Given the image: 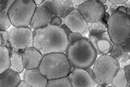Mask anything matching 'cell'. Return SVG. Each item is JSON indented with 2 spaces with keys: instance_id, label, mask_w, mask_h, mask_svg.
I'll return each instance as SVG.
<instances>
[{
  "instance_id": "obj_1",
  "label": "cell",
  "mask_w": 130,
  "mask_h": 87,
  "mask_svg": "<svg viewBox=\"0 0 130 87\" xmlns=\"http://www.w3.org/2000/svg\"><path fill=\"white\" fill-rule=\"evenodd\" d=\"M33 46L43 56L47 54L64 53L70 43L67 34L60 26H47L34 30Z\"/></svg>"
},
{
  "instance_id": "obj_2",
  "label": "cell",
  "mask_w": 130,
  "mask_h": 87,
  "mask_svg": "<svg viewBox=\"0 0 130 87\" xmlns=\"http://www.w3.org/2000/svg\"><path fill=\"white\" fill-rule=\"evenodd\" d=\"M64 53L72 67L86 69L92 67L97 59L98 54L92 44L86 38L69 44Z\"/></svg>"
},
{
  "instance_id": "obj_3",
  "label": "cell",
  "mask_w": 130,
  "mask_h": 87,
  "mask_svg": "<svg viewBox=\"0 0 130 87\" xmlns=\"http://www.w3.org/2000/svg\"><path fill=\"white\" fill-rule=\"evenodd\" d=\"M72 66L64 53L55 52L43 56L39 67L40 71L48 80L66 77Z\"/></svg>"
},
{
  "instance_id": "obj_4",
  "label": "cell",
  "mask_w": 130,
  "mask_h": 87,
  "mask_svg": "<svg viewBox=\"0 0 130 87\" xmlns=\"http://www.w3.org/2000/svg\"><path fill=\"white\" fill-rule=\"evenodd\" d=\"M107 32L113 44H123L130 38L129 16L120 11L114 12L107 21Z\"/></svg>"
},
{
  "instance_id": "obj_5",
  "label": "cell",
  "mask_w": 130,
  "mask_h": 87,
  "mask_svg": "<svg viewBox=\"0 0 130 87\" xmlns=\"http://www.w3.org/2000/svg\"><path fill=\"white\" fill-rule=\"evenodd\" d=\"M93 80L96 84L105 86L111 84L120 64L110 55H101L93 64Z\"/></svg>"
},
{
  "instance_id": "obj_6",
  "label": "cell",
  "mask_w": 130,
  "mask_h": 87,
  "mask_svg": "<svg viewBox=\"0 0 130 87\" xmlns=\"http://www.w3.org/2000/svg\"><path fill=\"white\" fill-rule=\"evenodd\" d=\"M37 6L32 0H15L7 13L14 27L29 26Z\"/></svg>"
},
{
  "instance_id": "obj_7",
  "label": "cell",
  "mask_w": 130,
  "mask_h": 87,
  "mask_svg": "<svg viewBox=\"0 0 130 87\" xmlns=\"http://www.w3.org/2000/svg\"><path fill=\"white\" fill-rule=\"evenodd\" d=\"M9 40L14 50L22 53L33 46V34L31 29L28 26L13 28L9 32Z\"/></svg>"
},
{
  "instance_id": "obj_8",
  "label": "cell",
  "mask_w": 130,
  "mask_h": 87,
  "mask_svg": "<svg viewBox=\"0 0 130 87\" xmlns=\"http://www.w3.org/2000/svg\"><path fill=\"white\" fill-rule=\"evenodd\" d=\"M87 23H92L103 19L106 12L104 5L97 0H89L77 8Z\"/></svg>"
},
{
  "instance_id": "obj_9",
  "label": "cell",
  "mask_w": 130,
  "mask_h": 87,
  "mask_svg": "<svg viewBox=\"0 0 130 87\" xmlns=\"http://www.w3.org/2000/svg\"><path fill=\"white\" fill-rule=\"evenodd\" d=\"M77 8L74 7L70 13L64 18H62V24H64L71 32H78L82 35H86L88 33V23L80 13Z\"/></svg>"
},
{
  "instance_id": "obj_10",
  "label": "cell",
  "mask_w": 130,
  "mask_h": 87,
  "mask_svg": "<svg viewBox=\"0 0 130 87\" xmlns=\"http://www.w3.org/2000/svg\"><path fill=\"white\" fill-rule=\"evenodd\" d=\"M54 15L48 8L43 6H37L29 25L31 30H35L50 24Z\"/></svg>"
},
{
  "instance_id": "obj_11",
  "label": "cell",
  "mask_w": 130,
  "mask_h": 87,
  "mask_svg": "<svg viewBox=\"0 0 130 87\" xmlns=\"http://www.w3.org/2000/svg\"><path fill=\"white\" fill-rule=\"evenodd\" d=\"M88 39L100 56L109 54L113 45L107 31L89 36Z\"/></svg>"
},
{
  "instance_id": "obj_12",
  "label": "cell",
  "mask_w": 130,
  "mask_h": 87,
  "mask_svg": "<svg viewBox=\"0 0 130 87\" xmlns=\"http://www.w3.org/2000/svg\"><path fill=\"white\" fill-rule=\"evenodd\" d=\"M72 87H93L96 84L90 74L85 69H76L70 72L67 76Z\"/></svg>"
},
{
  "instance_id": "obj_13",
  "label": "cell",
  "mask_w": 130,
  "mask_h": 87,
  "mask_svg": "<svg viewBox=\"0 0 130 87\" xmlns=\"http://www.w3.org/2000/svg\"><path fill=\"white\" fill-rule=\"evenodd\" d=\"M22 57L24 69L28 70L39 68L43 55L37 49L32 46L22 52Z\"/></svg>"
},
{
  "instance_id": "obj_14",
  "label": "cell",
  "mask_w": 130,
  "mask_h": 87,
  "mask_svg": "<svg viewBox=\"0 0 130 87\" xmlns=\"http://www.w3.org/2000/svg\"><path fill=\"white\" fill-rule=\"evenodd\" d=\"M50 7L54 15L64 18L73 10L74 6L71 0H52Z\"/></svg>"
},
{
  "instance_id": "obj_15",
  "label": "cell",
  "mask_w": 130,
  "mask_h": 87,
  "mask_svg": "<svg viewBox=\"0 0 130 87\" xmlns=\"http://www.w3.org/2000/svg\"><path fill=\"white\" fill-rule=\"evenodd\" d=\"M23 80L32 87H46L48 80L40 71L39 68L26 70Z\"/></svg>"
},
{
  "instance_id": "obj_16",
  "label": "cell",
  "mask_w": 130,
  "mask_h": 87,
  "mask_svg": "<svg viewBox=\"0 0 130 87\" xmlns=\"http://www.w3.org/2000/svg\"><path fill=\"white\" fill-rule=\"evenodd\" d=\"M20 81V74L10 68L0 73V87H16Z\"/></svg>"
},
{
  "instance_id": "obj_17",
  "label": "cell",
  "mask_w": 130,
  "mask_h": 87,
  "mask_svg": "<svg viewBox=\"0 0 130 87\" xmlns=\"http://www.w3.org/2000/svg\"><path fill=\"white\" fill-rule=\"evenodd\" d=\"M109 54L119 63H126L129 59V53L121 44H113Z\"/></svg>"
},
{
  "instance_id": "obj_18",
  "label": "cell",
  "mask_w": 130,
  "mask_h": 87,
  "mask_svg": "<svg viewBox=\"0 0 130 87\" xmlns=\"http://www.w3.org/2000/svg\"><path fill=\"white\" fill-rule=\"evenodd\" d=\"M8 49L9 51L10 60V69L19 73L21 72L24 69L22 63V53L14 50L12 47Z\"/></svg>"
},
{
  "instance_id": "obj_19",
  "label": "cell",
  "mask_w": 130,
  "mask_h": 87,
  "mask_svg": "<svg viewBox=\"0 0 130 87\" xmlns=\"http://www.w3.org/2000/svg\"><path fill=\"white\" fill-rule=\"evenodd\" d=\"M88 23L89 24V26H88L89 36L102 33L107 31V22L103 19L92 23Z\"/></svg>"
},
{
  "instance_id": "obj_20",
  "label": "cell",
  "mask_w": 130,
  "mask_h": 87,
  "mask_svg": "<svg viewBox=\"0 0 130 87\" xmlns=\"http://www.w3.org/2000/svg\"><path fill=\"white\" fill-rule=\"evenodd\" d=\"M113 86L115 87H125L127 86V81L126 76L124 67H119L117 70L115 75L111 83Z\"/></svg>"
},
{
  "instance_id": "obj_21",
  "label": "cell",
  "mask_w": 130,
  "mask_h": 87,
  "mask_svg": "<svg viewBox=\"0 0 130 87\" xmlns=\"http://www.w3.org/2000/svg\"><path fill=\"white\" fill-rule=\"evenodd\" d=\"M10 66V56L7 47L0 46V73L9 69Z\"/></svg>"
},
{
  "instance_id": "obj_22",
  "label": "cell",
  "mask_w": 130,
  "mask_h": 87,
  "mask_svg": "<svg viewBox=\"0 0 130 87\" xmlns=\"http://www.w3.org/2000/svg\"><path fill=\"white\" fill-rule=\"evenodd\" d=\"M47 87L51 86H67L72 87L71 82L67 76L48 80L46 85Z\"/></svg>"
},
{
  "instance_id": "obj_23",
  "label": "cell",
  "mask_w": 130,
  "mask_h": 87,
  "mask_svg": "<svg viewBox=\"0 0 130 87\" xmlns=\"http://www.w3.org/2000/svg\"><path fill=\"white\" fill-rule=\"evenodd\" d=\"M11 26L7 12L0 11V31H5Z\"/></svg>"
},
{
  "instance_id": "obj_24",
  "label": "cell",
  "mask_w": 130,
  "mask_h": 87,
  "mask_svg": "<svg viewBox=\"0 0 130 87\" xmlns=\"http://www.w3.org/2000/svg\"><path fill=\"white\" fill-rule=\"evenodd\" d=\"M15 0H0V11L7 12Z\"/></svg>"
},
{
  "instance_id": "obj_25",
  "label": "cell",
  "mask_w": 130,
  "mask_h": 87,
  "mask_svg": "<svg viewBox=\"0 0 130 87\" xmlns=\"http://www.w3.org/2000/svg\"><path fill=\"white\" fill-rule=\"evenodd\" d=\"M10 31H8V29L5 31H0V33H1L3 40V46L7 47L8 48L11 47V44L9 40V34Z\"/></svg>"
},
{
  "instance_id": "obj_26",
  "label": "cell",
  "mask_w": 130,
  "mask_h": 87,
  "mask_svg": "<svg viewBox=\"0 0 130 87\" xmlns=\"http://www.w3.org/2000/svg\"><path fill=\"white\" fill-rule=\"evenodd\" d=\"M81 38H83V35L79 33L71 32L70 34L67 35V39L68 42L71 43L78 41Z\"/></svg>"
},
{
  "instance_id": "obj_27",
  "label": "cell",
  "mask_w": 130,
  "mask_h": 87,
  "mask_svg": "<svg viewBox=\"0 0 130 87\" xmlns=\"http://www.w3.org/2000/svg\"><path fill=\"white\" fill-rule=\"evenodd\" d=\"M62 23V19L60 17L57 16H54L52 18L50 24L51 25L53 26H60L61 24Z\"/></svg>"
},
{
  "instance_id": "obj_28",
  "label": "cell",
  "mask_w": 130,
  "mask_h": 87,
  "mask_svg": "<svg viewBox=\"0 0 130 87\" xmlns=\"http://www.w3.org/2000/svg\"><path fill=\"white\" fill-rule=\"evenodd\" d=\"M124 70L127 81V86H130V65L129 64L125 66Z\"/></svg>"
},
{
  "instance_id": "obj_29",
  "label": "cell",
  "mask_w": 130,
  "mask_h": 87,
  "mask_svg": "<svg viewBox=\"0 0 130 87\" xmlns=\"http://www.w3.org/2000/svg\"><path fill=\"white\" fill-rule=\"evenodd\" d=\"M71 1L74 7H78L82 3L85 2H87L88 1H89V0H71Z\"/></svg>"
},
{
  "instance_id": "obj_30",
  "label": "cell",
  "mask_w": 130,
  "mask_h": 87,
  "mask_svg": "<svg viewBox=\"0 0 130 87\" xmlns=\"http://www.w3.org/2000/svg\"><path fill=\"white\" fill-rule=\"evenodd\" d=\"M129 40H130V38L128 39L126 41L124 42L123 44H122L121 45H123V46L125 48V49H126V51L129 53V48H130V42H129Z\"/></svg>"
},
{
  "instance_id": "obj_31",
  "label": "cell",
  "mask_w": 130,
  "mask_h": 87,
  "mask_svg": "<svg viewBox=\"0 0 130 87\" xmlns=\"http://www.w3.org/2000/svg\"><path fill=\"white\" fill-rule=\"evenodd\" d=\"M112 4H121V3H124L128 0H107Z\"/></svg>"
},
{
  "instance_id": "obj_32",
  "label": "cell",
  "mask_w": 130,
  "mask_h": 87,
  "mask_svg": "<svg viewBox=\"0 0 130 87\" xmlns=\"http://www.w3.org/2000/svg\"><path fill=\"white\" fill-rule=\"evenodd\" d=\"M17 87H30V86L24 80H21L17 85Z\"/></svg>"
},
{
  "instance_id": "obj_33",
  "label": "cell",
  "mask_w": 130,
  "mask_h": 87,
  "mask_svg": "<svg viewBox=\"0 0 130 87\" xmlns=\"http://www.w3.org/2000/svg\"><path fill=\"white\" fill-rule=\"evenodd\" d=\"M52 0H45L42 4H41V6H45L46 7H47L49 9L51 10V7H50V4Z\"/></svg>"
},
{
  "instance_id": "obj_34",
  "label": "cell",
  "mask_w": 130,
  "mask_h": 87,
  "mask_svg": "<svg viewBox=\"0 0 130 87\" xmlns=\"http://www.w3.org/2000/svg\"><path fill=\"white\" fill-rule=\"evenodd\" d=\"M60 26L63 29V30H64V31L65 32H66V33L67 34V35L71 32V31H70V29H69L66 25H65L64 24H61V25H60Z\"/></svg>"
},
{
  "instance_id": "obj_35",
  "label": "cell",
  "mask_w": 130,
  "mask_h": 87,
  "mask_svg": "<svg viewBox=\"0 0 130 87\" xmlns=\"http://www.w3.org/2000/svg\"><path fill=\"white\" fill-rule=\"evenodd\" d=\"M32 1L34 2L36 6H39L41 5V4L45 1V0H32Z\"/></svg>"
},
{
  "instance_id": "obj_36",
  "label": "cell",
  "mask_w": 130,
  "mask_h": 87,
  "mask_svg": "<svg viewBox=\"0 0 130 87\" xmlns=\"http://www.w3.org/2000/svg\"><path fill=\"white\" fill-rule=\"evenodd\" d=\"M86 70V71L89 73V74H90L91 76L92 77V78L93 79V69H91V67H89V68H88L87 69H85Z\"/></svg>"
},
{
  "instance_id": "obj_37",
  "label": "cell",
  "mask_w": 130,
  "mask_h": 87,
  "mask_svg": "<svg viewBox=\"0 0 130 87\" xmlns=\"http://www.w3.org/2000/svg\"><path fill=\"white\" fill-rule=\"evenodd\" d=\"M109 14H108V13H107V12L106 11L103 19H104L107 22V21H108V20L109 19Z\"/></svg>"
},
{
  "instance_id": "obj_38",
  "label": "cell",
  "mask_w": 130,
  "mask_h": 87,
  "mask_svg": "<svg viewBox=\"0 0 130 87\" xmlns=\"http://www.w3.org/2000/svg\"><path fill=\"white\" fill-rule=\"evenodd\" d=\"M3 40L2 36L1 34V33H0V46H3Z\"/></svg>"
},
{
  "instance_id": "obj_39",
  "label": "cell",
  "mask_w": 130,
  "mask_h": 87,
  "mask_svg": "<svg viewBox=\"0 0 130 87\" xmlns=\"http://www.w3.org/2000/svg\"><path fill=\"white\" fill-rule=\"evenodd\" d=\"M97 1H99L101 4H103V5H105V4L107 2V0H97Z\"/></svg>"
}]
</instances>
